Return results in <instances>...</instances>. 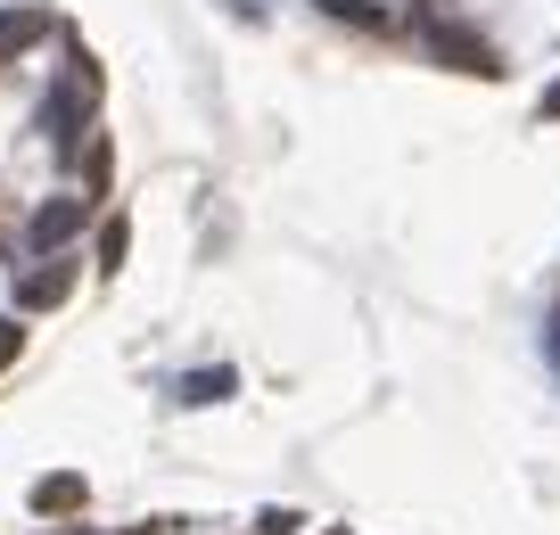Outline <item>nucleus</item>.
Listing matches in <instances>:
<instances>
[{
	"label": "nucleus",
	"mask_w": 560,
	"mask_h": 535,
	"mask_svg": "<svg viewBox=\"0 0 560 535\" xmlns=\"http://www.w3.org/2000/svg\"><path fill=\"white\" fill-rule=\"evenodd\" d=\"M429 50H438V58H462L470 74H487V42H470L462 25H429Z\"/></svg>",
	"instance_id": "1"
},
{
	"label": "nucleus",
	"mask_w": 560,
	"mask_h": 535,
	"mask_svg": "<svg viewBox=\"0 0 560 535\" xmlns=\"http://www.w3.org/2000/svg\"><path fill=\"white\" fill-rule=\"evenodd\" d=\"M67 264H50V272H34V280H25V305H58V296H67Z\"/></svg>",
	"instance_id": "2"
},
{
	"label": "nucleus",
	"mask_w": 560,
	"mask_h": 535,
	"mask_svg": "<svg viewBox=\"0 0 560 535\" xmlns=\"http://www.w3.org/2000/svg\"><path fill=\"white\" fill-rule=\"evenodd\" d=\"M34 502H42V511H74V502H83V478H42Z\"/></svg>",
	"instance_id": "4"
},
{
	"label": "nucleus",
	"mask_w": 560,
	"mask_h": 535,
	"mask_svg": "<svg viewBox=\"0 0 560 535\" xmlns=\"http://www.w3.org/2000/svg\"><path fill=\"white\" fill-rule=\"evenodd\" d=\"M74 223H83V207H74V198H67V207H42V223H34V240L42 247H50V240H67V231Z\"/></svg>",
	"instance_id": "3"
},
{
	"label": "nucleus",
	"mask_w": 560,
	"mask_h": 535,
	"mask_svg": "<svg viewBox=\"0 0 560 535\" xmlns=\"http://www.w3.org/2000/svg\"><path fill=\"white\" fill-rule=\"evenodd\" d=\"M9 354H18V322H0V363H9Z\"/></svg>",
	"instance_id": "5"
},
{
	"label": "nucleus",
	"mask_w": 560,
	"mask_h": 535,
	"mask_svg": "<svg viewBox=\"0 0 560 535\" xmlns=\"http://www.w3.org/2000/svg\"><path fill=\"white\" fill-rule=\"evenodd\" d=\"M544 116H560V91H552V100H544Z\"/></svg>",
	"instance_id": "6"
}]
</instances>
